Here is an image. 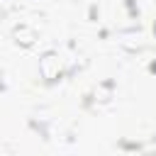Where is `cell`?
<instances>
[{"instance_id":"obj_3","label":"cell","mask_w":156,"mask_h":156,"mask_svg":"<svg viewBox=\"0 0 156 156\" xmlns=\"http://www.w3.org/2000/svg\"><path fill=\"white\" fill-rule=\"evenodd\" d=\"M119 44H122V49H127V51H141L144 49V34L141 32H136V29H129V32H122L119 34Z\"/></svg>"},{"instance_id":"obj_4","label":"cell","mask_w":156,"mask_h":156,"mask_svg":"<svg viewBox=\"0 0 156 156\" xmlns=\"http://www.w3.org/2000/svg\"><path fill=\"white\" fill-rule=\"evenodd\" d=\"M110 98H112V85H110V83H100V85H95V100L107 102Z\"/></svg>"},{"instance_id":"obj_2","label":"cell","mask_w":156,"mask_h":156,"mask_svg":"<svg viewBox=\"0 0 156 156\" xmlns=\"http://www.w3.org/2000/svg\"><path fill=\"white\" fill-rule=\"evenodd\" d=\"M12 39H15V44H17V46L29 49V46L37 41V32H34L29 24H17V27L12 29Z\"/></svg>"},{"instance_id":"obj_1","label":"cell","mask_w":156,"mask_h":156,"mask_svg":"<svg viewBox=\"0 0 156 156\" xmlns=\"http://www.w3.org/2000/svg\"><path fill=\"white\" fill-rule=\"evenodd\" d=\"M61 71H63V61L56 51H46L39 56V73L46 83H54L56 78H61Z\"/></svg>"}]
</instances>
